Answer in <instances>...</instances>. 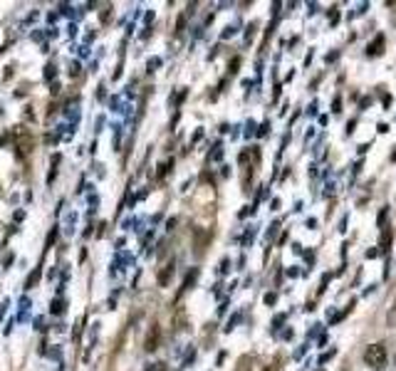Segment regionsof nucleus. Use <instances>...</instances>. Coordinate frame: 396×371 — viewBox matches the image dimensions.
Here are the masks:
<instances>
[{
    "label": "nucleus",
    "instance_id": "24",
    "mask_svg": "<svg viewBox=\"0 0 396 371\" xmlns=\"http://www.w3.org/2000/svg\"><path fill=\"white\" fill-rule=\"evenodd\" d=\"M391 158H394V161H396V151H394V156H391Z\"/></svg>",
    "mask_w": 396,
    "mask_h": 371
},
{
    "label": "nucleus",
    "instance_id": "5",
    "mask_svg": "<svg viewBox=\"0 0 396 371\" xmlns=\"http://www.w3.org/2000/svg\"><path fill=\"white\" fill-rule=\"evenodd\" d=\"M384 45H386V37H384V35H376V37L366 45V55H369V57H379V55L384 52Z\"/></svg>",
    "mask_w": 396,
    "mask_h": 371
},
{
    "label": "nucleus",
    "instance_id": "15",
    "mask_svg": "<svg viewBox=\"0 0 396 371\" xmlns=\"http://www.w3.org/2000/svg\"><path fill=\"white\" fill-rule=\"evenodd\" d=\"M183 28H186V15H181V18H178V23H176V33H183Z\"/></svg>",
    "mask_w": 396,
    "mask_h": 371
},
{
    "label": "nucleus",
    "instance_id": "8",
    "mask_svg": "<svg viewBox=\"0 0 396 371\" xmlns=\"http://www.w3.org/2000/svg\"><path fill=\"white\" fill-rule=\"evenodd\" d=\"M67 309V302L62 299V297H57V299H52V307H50V312L52 314H62Z\"/></svg>",
    "mask_w": 396,
    "mask_h": 371
},
{
    "label": "nucleus",
    "instance_id": "6",
    "mask_svg": "<svg viewBox=\"0 0 396 371\" xmlns=\"http://www.w3.org/2000/svg\"><path fill=\"white\" fill-rule=\"evenodd\" d=\"M173 267H176V265H173V260H171V262H166V265H163V270L158 272V285H161V287H166V285L171 282V277H173Z\"/></svg>",
    "mask_w": 396,
    "mask_h": 371
},
{
    "label": "nucleus",
    "instance_id": "11",
    "mask_svg": "<svg viewBox=\"0 0 396 371\" xmlns=\"http://www.w3.org/2000/svg\"><path fill=\"white\" fill-rule=\"evenodd\" d=\"M109 18H112V5H104V10L99 13V20H102V23H109Z\"/></svg>",
    "mask_w": 396,
    "mask_h": 371
},
{
    "label": "nucleus",
    "instance_id": "19",
    "mask_svg": "<svg viewBox=\"0 0 396 371\" xmlns=\"http://www.w3.org/2000/svg\"><path fill=\"white\" fill-rule=\"evenodd\" d=\"M45 77H47V79H52V77H55V65H50V67H47V72H45Z\"/></svg>",
    "mask_w": 396,
    "mask_h": 371
},
{
    "label": "nucleus",
    "instance_id": "4",
    "mask_svg": "<svg viewBox=\"0 0 396 371\" xmlns=\"http://www.w3.org/2000/svg\"><path fill=\"white\" fill-rule=\"evenodd\" d=\"M193 235H196V240H193V253L196 255H203V250L208 248V243H211V233L208 230H203V228H196L193 230Z\"/></svg>",
    "mask_w": 396,
    "mask_h": 371
},
{
    "label": "nucleus",
    "instance_id": "7",
    "mask_svg": "<svg viewBox=\"0 0 396 371\" xmlns=\"http://www.w3.org/2000/svg\"><path fill=\"white\" fill-rule=\"evenodd\" d=\"M196 277H198V270H196V267H193V270H191V272H188V275H186V280H183V287H181V295H183V292H186V290H191V285H193V282H196Z\"/></svg>",
    "mask_w": 396,
    "mask_h": 371
},
{
    "label": "nucleus",
    "instance_id": "16",
    "mask_svg": "<svg viewBox=\"0 0 396 371\" xmlns=\"http://www.w3.org/2000/svg\"><path fill=\"white\" fill-rule=\"evenodd\" d=\"M275 299H277L275 292H268V295H265V304H275Z\"/></svg>",
    "mask_w": 396,
    "mask_h": 371
},
{
    "label": "nucleus",
    "instance_id": "22",
    "mask_svg": "<svg viewBox=\"0 0 396 371\" xmlns=\"http://www.w3.org/2000/svg\"><path fill=\"white\" fill-rule=\"evenodd\" d=\"M339 107H342V102H339V99H334V104H332V111H342Z\"/></svg>",
    "mask_w": 396,
    "mask_h": 371
},
{
    "label": "nucleus",
    "instance_id": "23",
    "mask_svg": "<svg viewBox=\"0 0 396 371\" xmlns=\"http://www.w3.org/2000/svg\"><path fill=\"white\" fill-rule=\"evenodd\" d=\"M391 314L396 317V299H394V307H391Z\"/></svg>",
    "mask_w": 396,
    "mask_h": 371
},
{
    "label": "nucleus",
    "instance_id": "20",
    "mask_svg": "<svg viewBox=\"0 0 396 371\" xmlns=\"http://www.w3.org/2000/svg\"><path fill=\"white\" fill-rule=\"evenodd\" d=\"M384 221H386V208H381V213H379V225L384 228Z\"/></svg>",
    "mask_w": 396,
    "mask_h": 371
},
{
    "label": "nucleus",
    "instance_id": "9",
    "mask_svg": "<svg viewBox=\"0 0 396 371\" xmlns=\"http://www.w3.org/2000/svg\"><path fill=\"white\" fill-rule=\"evenodd\" d=\"M40 275H42L40 270H35V272H30V277H28V282H25V287H28V290H30V287H35V285L40 282Z\"/></svg>",
    "mask_w": 396,
    "mask_h": 371
},
{
    "label": "nucleus",
    "instance_id": "3",
    "mask_svg": "<svg viewBox=\"0 0 396 371\" xmlns=\"http://www.w3.org/2000/svg\"><path fill=\"white\" fill-rule=\"evenodd\" d=\"M161 346V327L154 322L151 327H149V332H146V336H144V349L151 354V351H156Z\"/></svg>",
    "mask_w": 396,
    "mask_h": 371
},
{
    "label": "nucleus",
    "instance_id": "21",
    "mask_svg": "<svg viewBox=\"0 0 396 371\" xmlns=\"http://www.w3.org/2000/svg\"><path fill=\"white\" fill-rule=\"evenodd\" d=\"M70 74L77 77V74H79V65H72V67H70Z\"/></svg>",
    "mask_w": 396,
    "mask_h": 371
},
{
    "label": "nucleus",
    "instance_id": "14",
    "mask_svg": "<svg viewBox=\"0 0 396 371\" xmlns=\"http://www.w3.org/2000/svg\"><path fill=\"white\" fill-rule=\"evenodd\" d=\"M146 371H166V364H161V361H156V364H151V366H146Z\"/></svg>",
    "mask_w": 396,
    "mask_h": 371
},
{
    "label": "nucleus",
    "instance_id": "1",
    "mask_svg": "<svg viewBox=\"0 0 396 371\" xmlns=\"http://www.w3.org/2000/svg\"><path fill=\"white\" fill-rule=\"evenodd\" d=\"M13 139H15V148H18V156H20V158H23V156H28V153L33 151V146H35L30 129H28V126H23V124L13 129Z\"/></svg>",
    "mask_w": 396,
    "mask_h": 371
},
{
    "label": "nucleus",
    "instance_id": "18",
    "mask_svg": "<svg viewBox=\"0 0 396 371\" xmlns=\"http://www.w3.org/2000/svg\"><path fill=\"white\" fill-rule=\"evenodd\" d=\"M329 20H332V23H337V20H339V13H337V8H332V13H329Z\"/></svg>",
    "mask_w": 396,
    "mask_h": 371
},
{
    "label": "nucleus",
    "instance_id": "10",
    "mask_svg": "<svg viewBox=\"0 0 396 371\" xmlns=\"http://www.w3.org/2000/svg\"><path fill=\"white\" fill-rule=\"evenodd\" d=\"M82 327H84V317H79V319H77V324H75V341H79V336H82Z\"/></svg>",
    "mask_w": 396,
    "mask_h": 371
},
{
    "label": "nucleus",
    "instance_id": "12",
    "mask_svg": "<svg viewBox=\"0 0 396 371\" xmlns=\"http://www.w3.org/2000/svg\"><path fill=\"white\" fill-rule=\"evenodd\" d=\"M55 240H57V228H52V230H50L47 243H45V250H47V248H52V243H55Z\"/></svg>",
    "mask_w": 396,
    "mask_h": 371
},
{
    "label": "nucleus",
    "instance_id": "13",
    "mask_svg": "<svg viewBox=\"0 0 396 371\" xmlns=\"http://www.w3.org/2000/svg\"><path fill=\"white\" fill-rule=\"evenodd\" d=\"M389 245H391V230L384 233V238H381V250H389Z\"/></svg>",
    "mask_w": 396,
    "mask_h": 371
},
{
    "label": "nucleus",
    "instance_id": "17",
    "mask_svg": "<svg viewBox=\"0 0 396 371\" xmlns=\"http://www.w3.org/2000/svg\"><path fill=\"white\" fill-rule=\"evenodd\" d=\"M238 65H240V60L236 57V60L231 62V74H236V72H238Z\"/></svg>",
    "mask_w": 396,
    "mask_h": 371
},
{
    "label": "nucleus",
    "instance_id": "2",
    "mask_svg": "<svg viewBox=\"0 0 396 371\" xmlns=\"http://www.w3.org/2000/svg\"><path fill=\"white\" fill-rule=\"evenodd\" d=\"M364 361H366L369 369H381V366L386 364V346H384L381 341L369 344V346L364 349Z\"/></svg>",
    "mask_w": 396,
    "mask_h": 371
}]
</instances>
